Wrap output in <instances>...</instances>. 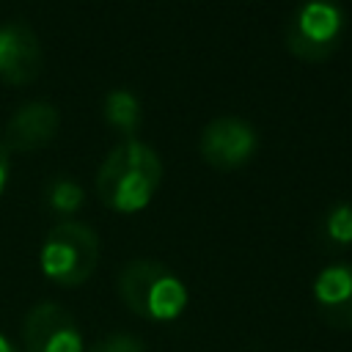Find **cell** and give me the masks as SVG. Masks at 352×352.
Wrapping results in <instances>:
<instances>
[{
	"instance_id": "3957f363",
	"label": "cell",
	"mask_w": 352,
	"mask_h": 352,
	"mask_svg": "<svg viewBox=\"0 0 352 352\" xmlns=\"http://www.w3.org/2000/svg\"><path fill=\"white\" fill-rule=\"evenodd\" d=\"M41 272L58 286H82L99 264V236L80 220L55 223L38 253Z\"/></svg>"
},
{
	"instance_id": "30bf717a",
	"label": "cell",
	"mask_w": 352,
	"mask_h": 352,
	"mask_svg": "<svg viewBox=\"0 0 352 352\" xmlns=\"http://www.w3.org/2000/svg\"><path fill=\"white\" fill-rule=\"evenodd\" d=\"M102 116H104V121H107L116 132H121V135H132V132L140 126V118H143L138 96H135L132 91H126V88H116V91H110V94L104 96Z\"/></svg>"
},
{
	"instance_id": "8fae6325",
	"label": "cell",
	"mask_w": 352,
	"mask_h": 352,
	"mask_svg": "<svg viewBox=\"0 0 352 352\" xmlns=\"http://www.w3.org/2000/svg\"><path fill=\"white\" fill-rule=\"evenodd\" d=\"M44 201H47V206L55 212V214H74L80 206H82V201H85V192H82V187L74 182V179H69V176H55V179H50V184H47V190H44Z\"/></svg>"
},
{
	"instance_id": "5b68a950",
	"label": "cell",
	"mask_w": 352,
	"mask_h": 352,
	"mask_svg": "<svg viewBox=\"0 0 352 352\" xmlns=\"http://www.w3.org/2000/svg\"><path fill=\"white\" fill-rule=\"evenodd\" d=\"M258 138L253 124L236 116H220L209 121L201 132L198 151L201 160L214 170H236L256 154Z\"/></svg>"
},
{
	"instance_id": "4fadbf2b",
	"label": "cell",
	"mask_w": 352,
	"mask_h": 352,
	"mask_svg": "<svg viewBox=\"0 0 352 352\" xmlns=\"http://www.w3.org/2000/svg\"><path fill=\"white\" fill-rule=\"evenodd\" d=\"M88 352H146V344L135 333H110L99 338Z\"/></svg>"
},
{
	"instance_id": "52a82bcc",
	"label": "cell",
	"mask_w": 352,
	"mask_h": 352,
	"mask_svg": "<svg viewBox=\"0 0 352 352\" xmlns=\"http://www.w3.org/2000/svg\"><path fill=\"white\" fill-rule=\"evenodd\" d=\"M44 69V50L36 30L25 22L0 25V80L8 85H28Z\"/></svg>"
},
{
	"instance_id": "7a4b0ae2",
	"label": "cell",
	"mask_w": 352,
	"mask_h": 352,
	"mask_svg": "<svg viewBox=\"0 0 352 352\" xmlns=\"http://www.w3.org/2000/svg\"><path fill=\"white\" fill-rule=\"evenodd\" d=\"M121 302L146 322H173L187 308V286L182 278L154 258H132L118 272Z\"/></svg>"
},
{
	"instance_id": "8992f818",
	"label": "cell",
	"mask_w": 352,
	"mask_h": 352,
	"mask_svg": "<svg viewBox=\"0 0 352 352\" xmlns=\"http://www.w3.org/2000/svg\"><path fill=\"white\" fill-rule=\"evenodd\" d=\"M25 352H82V333L60 302H36L22 322Z\"/></svg>"
},
{
	"instance_id": "9c48e42d",
	"label": "cell",
	"mask_w": 352,
	"mask_h": 352,
	"mask_svg": "<svg viewBox=\"0 0 352 352\" xmlns=\"http://www.w3.org/2000/svg\"><path fill=\"white\" fill-rule=\"evenodd\" d=\"M314 302L327 327L352 330V264L349 261H336L316 275Z\"/></svg>"
},
{
	"instance_id": "5bb4252c",
	"label": "cell",
	"mask_w": 352,
	"mask_h": 352,
	"mask_svg": "<svg viewBox=\"0 0 352 352\" xmlns=\"http://www.w3.org/2000/svg\"><path fill=\"white\" fill-rule=\"evenodd\" d=\"M8 170H11V151L0 143V192L6 190V182H8Z\"/></svg>"
},
{
	"instance_id": "6da1fadb",
	"label": "cell",
	"mask_w": 352,
	"mask_h": 352,
	"mask_svg": "<svg viewBox=\"0 0 352 352\" xmlns=\"http://www.w3.org/2000/svg\"><path fill=\"white\" fill-rule=\"evenodd\" d=\"M162 182V162L148 143L121 140L102 160L94 187L99 201L121 214L140 212L148 206Z\"/></svg>"
},
{
	"instance_id": "7c38bea8",
	"label": "cell",
	"mask_w": 352,
	"mask_h": 352,
	"mask_svg": "<svg viewBox=\"0 0 352 352\" xmlns=\"http://www.w3.org/2000/svg\"><path fill=\"white\" fill-rule=\"evenodd\" d=\"M322 239L333 248H346L352 245V204L349 201H341V204H333L324 217H322V228H319Z\"/></svg>"
},
{
	"instance_id": "ba28073f",
	"label": "cell",
	"mask_w": 352,
	"mask_h": 352,
	"mask_svg": "<svg viewBox=\"0 0 352 352\" xmlns=\"http://www.w3.org/2000/svg\"><path fill=\"white\" fill-rule=\"evenodd\" d=\"M60 126V113L52 102H25L11 113L3 129V146L8 151H33L47 146Z\"/></svg>"
},
{
	"instance_id": "277c9868",
	"label": "cell",
	"mask_w": 352,
	"mask_h": 352,
	"mask_svg": "<svg viewBox=\"0 0 352 352\" xmlns=\"http://www.w3.org/2000/svg\"><path fill=\"white\" fill-rule=\"evenodd\" d=\"M346 16L336 0H302L286 22V50L305 60H327L344 38Z\"/></svg>"
},
{
	"instance_id": "9a60e30c",
	"label": "cell",
	"mask_w": 352,
	"mask_h": 352,
	"mask_svg": "<svg viewBox=\"0 0 352 352\" xmlns=\"http://www.w3.org/2000/svg\"><path fill=\"white\" fill-rule=\"evenodd\" d=\"M0 352H19V349H16V346H14V344L0 333Z\"/></svg>"
}]
</instances>
